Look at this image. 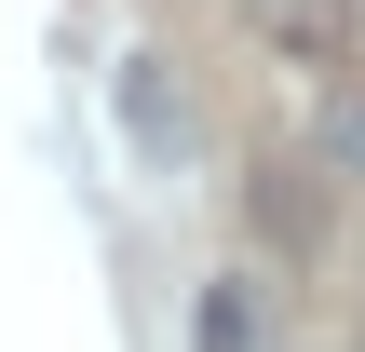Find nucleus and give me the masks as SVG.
Returning a JSON list of instances; mask_svg holds the SVG:
<instances>
[{
  "label": "nucleus",
  "instance_id": "20e7f679",
  "mask_svg": "<svg viewBox=\"0 0 365 352\" xmlns=\"http://www.w3.org/2000/svg\"><path fill=\"white\" fill-rule=\"evenodd\" d=\"M325 163H352V176H365V81L325 95Z\"/></svg>",
  "mask_w": 365,
  "mask_h": 352
},
{
  "label": "nucleus",
  "instance_id": "f257e3e1",
  "mask_svg": "<svg viewBox=\"0 0 365 352\" xmlns=\"http://www.w3.org/2000/svg\"><path fill=\"white\" fill-rule=\"evenodd\" d=\"M244 27H257V41H271L284 68H339L365 14H352V0H244Z\"/></svg>",
  "mask_w": 365,
  "mask_h": 352
},
{
  "label": "nucleus",
  "instance_id": "f03ea898",
  "mask_svg": "<svg viewBox=\"0 0 365 352\" xmlns=\"http://www.w3.org/2000/svg\"><path fill=\"white\" fill-rule=\"evenodd\" d=\"M122 136H135V149H176V95H163V54H122Z\"/></svg>",
  "mask_w": 365,
  "mask_h": 352
},
{
  "label": "nucleus",
  "instance_id": "7ed1b4c3",
  "mask_svg": "<svg viewBox=\"0 0 365 352\" xmlns=\"http://www.w3.org/2000/svg\"><path fill=\"white\" fill-rule=\"evenodd\" d=\"M203 352H257V298H244V285L203 298Z\"/></svg>",
  "mask_w": 365,
  "mask_h": 352
}]
</instances>
